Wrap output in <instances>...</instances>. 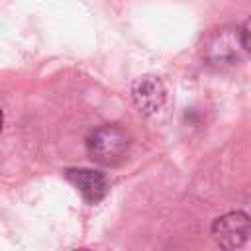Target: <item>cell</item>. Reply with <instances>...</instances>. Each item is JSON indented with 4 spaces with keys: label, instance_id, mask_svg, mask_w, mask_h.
Instances as JSON below:
<instances>
[{
    "label": "cell",
    "instance_id": "cell-3",
    "mask_svg": "<svg viewBox=\"0 0 251 251\" xmlns=\"http://www.w3.org/2000/svg\"><path fill=\"white\" fill-rule=\"evenodd\" d=\"M249 216L245 212H229L214 220L212 235L216 243L224 249L241 247L249 237Z\"/></svg>",
    "mask_w": 251,
    "mask_h": 251
},
{
    "label": "cell",
    "instance_id": "cell-1",
    "mask_svg": "<svg viewBox=\"0 0 251 251\" xmlns=\"http://www.w3.org/2000/svg\"><path fill=\"white\" fill-rule=\"evenodd\" d=\"M127 145H129V139L122 127L100 126L88 135L86 153L94 163H98L102 167H114V165L122 163V159L127 151Z\"/></svg>",
    "mask_w": 251,
    "mask_h": 251
},
{
    "label": "cell",
    "instance_id": "cell-4",
    "mask_svg": "<svg viewBox=\"0 0 251 251\" xmlns=\"http://www.w3.org/2000/svg\"><path fill=\"white\" fill-rule=\"evenodd\" d=\"M131 100L141 114L145 116L157 114L167 100L165 84L161 82L159 76H153V75L139 76L131 84Z\"/></svg>",
    "mask_w": 251,
    "mask_h": 251
},
{
    "label": "cell",
    "instance_id": "cell-6",
    "mask_svg": "<svg viewBox=\"0 0 251 251\" xmlns=\"http://www.w3.org/2000/svg\"><path fill=\"white\" fill-rule=\"evenodd\" d=\"M2 124H4V112H2V108H0V129H2Z\"/></svg>",
    "mask_w": 251,
    "mask_h": 251
},
{
    "label": "cell",
    "instance_id": "cell-2",
    "mask_svg": "<svg viewBox=\"0 0 251 251\" xmlns=\"http://www.w3.org/2000/svg\"><path fill=\"white\" fill-rule=\"evenodd\" d=\"M249 51V25L247 22L237 29H222L216 33L206 47V57L210 63H235L239 61L241 53Z\"/></svg>",
    "mask_w": 251,
    "mask_h": 251
},
{
    "label": "cell",
    "instance_id": "cell-5",
    "mask_svg": "<svg viewBox=\"0 0 251 251\" xmlns=\"http://www.w3.org/2000/svg\"><path fill=\"white\" fill-rule=\"evenodd\" d=\"M65 178L80 192V196L88 204L100 202L110 190L108 176L104 173H100V171H94V169L71 167V169H65Z\"/></svg>",
    "mask_w": 251,
    "mask_h": 251
}]
</instances>
